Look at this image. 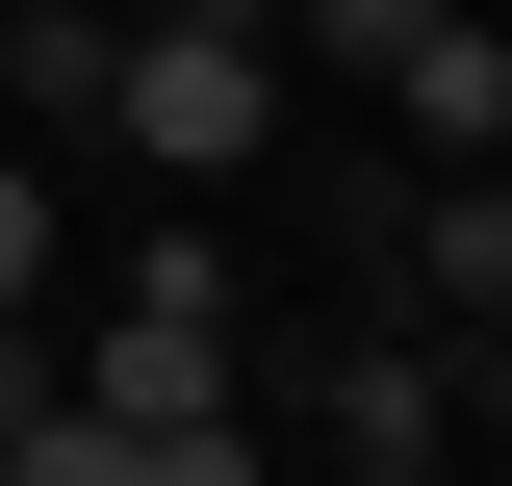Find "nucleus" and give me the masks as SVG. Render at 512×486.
<instances>
[{
	"instance_id": "f257e3e1",
	"label": "nucleus",
	"mask_w": 512,
	"mask_h": 486,
	"mask_svg": "<svg viewBox=\"0 0 512 486\" xmlns=\"http://www.w3.org/2000/svg\"><path fill=\"white\" fill-rule=\"evenodd\" d=\"M103 128L154 154V180H256V154H282V26H256V0H154V26H103Z\"/></svg>"
},
{
	"instance_id": "f03ea898",
	"label": "nucleus",
	"mask_w": 512,
	"mask_h": 486,
	"mask_svg": "<svg viewBox=\"0 0 512 486\" xmlns=\"http://www.w3.org/2000/svg\"><path fill=\"white\" fill-rule=\"evenodd\" d=\"M461 410H487V333H461V359H436V333H359V359L308 384V435H333V461H384V486L461 461Z\"/></svg>"
},
{
	"instance_id": "7ed1b4c3",
	"label": "nucleus",
	"mask_w": 512,
	"mask_h": 486,
	"mask_svg": "<svg viewBox=\"0 0 512 486\" xmlns=\"http://www.w3.org/2000/svg\"><path fill=\"white\" fill-rule=\"evenodd\" d=\"M410 307H436V333H487V307H512V205H487V154L410 180Z\"/></svg>"
},
{
	"instance_id": "20e7f679",
	"label": "nucleus",
	"mask_w": 512,
	"mask_h": 486,
	"mask_svg": "<svg viewBox=\"0 0 512 486\" xmlns=\"http://www.w3.org/2000/svg\"><path fill=\"white\" fill-rule=\"evenodd\" d=\"M384 103H410V154H512V52L461 26V0L410 26V52H384Z\"/></svg>"
},
{
	"instance_id": "39448f33",
	"label": "nucleus",
	"mask_w": 512,
	"mask_h": 486,
	"mask_svg": "<svg viewBox=\"0 0 512 486\" xmlns=\"http://www.w3.org/2000/svg\"><path fill=\"white\" fill-rule=\"evenodd\" d=\"M0 103L26 128H103V26H77V0H0Z\"/></svg>"
},
{
	"instance_id": "423d86ee",
	"label": "nucleus",
	"mask_w": 512,
	"mask_h": 486,
	"mask_svg": "<svg viewBox=\"0 0 512 486\" xmlns=\"http://www.w3.org/2000/svg\"><path fill=\"white\" fill-rule=\"evenodd\" d=\"M52 282V180H26V154H0V307Z\"/></svg>"
},
{
	"instance_id": "0eeeda50",
	"label": "nucleus",
	"mask_w": 512,
	"mask_h": 486,
	"mask_svg": "<svg viewBox=\"0 0 512 486\" xmlns=\"http://www.w3.org/2000/svg\"><path fill=\"white\" fill-rule=\"evenodd\" d=\"M0 410H26V307H0Z\"/></svg>"
}]
</instances>
